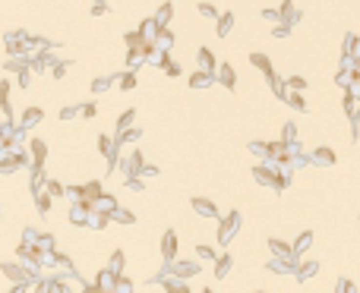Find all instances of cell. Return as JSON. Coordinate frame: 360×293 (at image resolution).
Returning a JSON list of instances; mask_svg holds the SVG:
<instances>
[{
  "label": "cell",
  "instance_id": "6",
  "mask_svg": "<svg viewBox=\"0 0 360 293\" xmlns=\"http://www.w3.org/2000/svg\"><path fill=\"white\" fill-rule=\"evenodd\" d=\"M253 177H256L259 183H275V174H272L269 167H262V164H256V167H253Z\"/></svg>",
  "mask_w": 360,
  "mask_h": 293
},
{
  "label": "cell",
  "instance_id": "8",
  "mask_svg": "<svg viewBox=\"0 0 360 293\" xmlns=\"http://www.w3.org/2000/svg\"><path fill=\"white\" fill-rule=\"evenodd\" d=\"M228 268H231V258H228V256H221V258H218V265H215V275H218V277H224V275H228Z\"/></svg>",
  "mask_w": 360,
  "mask_h": 293
},
{
  "label": "cell",
  "instance_id": "14",
  "mask_svg": "<svg viewBox=\"0 0 360 293\" xmlns=\"http://www.w3.org/2000/svg\"><path fill=\"white\" fill-rule=\"evenodd\" d=\"M111 262H114L111 268H114V271H120V268H123V252H114V256H111Z\"/></svg>",
  "mask_w": 360,
  "mask_h": 293
},
{
  "label": "cell",
  "instance_id": "12",
  "mask_svg": "<svg viewBox=\"0 0 360 293\" xmlns=\"http://www.w3.org/2000/svg\"><path fill=\"white\" fill-rule=\"evenodd\" d=\"M38 117H41V110H38V108H29V110H25V123H35Z\"/></svg>",
  "mask_w": 360,
  "mask_h": 293
},
{
  "label": "cell",
  "instance_id": "19",
  "mask_svg": "<svg viewBox=\"0 0 360 293\" xmlns=\"http://www.w3.org/2000/svg\"><path fill=\"white\" fill-rule=\"evenodd\" d=\"M256 293H259V290H256Z\"/></svg>",
  "mask_w": 360,
  "mask_h": 293
},
{
  "label": "cell",
  "instance_id": "1",
  "mask_svg": "<svg viewBox=\"0 0 360 293\" xmlns=\"http://www.w3.org/2000/svg\"><path fill=\"white\" fill-rule=\"evenodd\" d=\"M240 227V215L237 211H231L228 218H224V224H221V230H218V243H228V237L234 234V230Z\"/></svg>",
  "mask_w": 360,
  "mask_h": 293
},
{
  "label": "cell",
  "instance_id": "9",
  "mask_svg": "<svg viewBox=\"0 0 360 293\" xmlns=\"http://www.w3.org/2000/svg\"><path fill=\"white\" fill-rule=\"evenodd\" d=\"M310 239H313V234H310V230H306V234H300V237H297V243H294V246H291V249H294V252H300V249H306V243H310Z\"/></svg>",
  "mask_w": 360,
  "mask_h": 293
},
{
  "label": "cell",
  "instance_id": "16",
  "mask_svg": "<svg viewBox=\"0 0 360 293\" xmlns=\"http://www.w3.org/2000/svg\"><path fill=\"white\" fill-rule=\"evenodd\" d=\"M38 208L48 211V208H51V199H48V196H38Z\"/></svg>",
  "mask_w": 360,
  "mask_h": 293
},
{
  "label": "cell",
  "instance_id": "5",
  "mask_svg": "<svg viewBox=\"0 0 360 293\" xmlns=\"http://www.w3.org/2000/svg\"><path fill=\"white\" fill-rule=\"evenodd\" d=\"M313 161H319V164H335V151H332V148H316V151H313Z\"/></svg>",
  "mask_w": 360,
  "mask_h": 293
},
{
  "label": "cell",
  "instance_id": "4",
  "mask_svg": "<svg viewBox=\"0 0 360 293\" xmlns=\"http://www.w3.org/2000/svg\"><path fill=\"white\" fill-rule=\"evenodd\" d=\"M269 249L275 252L278 258H284V262H288V258L294 256V249H291V243H281V239H269Z\"/></svg>",
  "mask_w": 360,
  "mask_h": 293
},
{
  "label": "cell",
  "instance_id": "7",
  "mask_svg": "<svg viewBox=\"0 0 360 293\" xmlns=\"http://www.w3.org/2000/svg\"><path fill=\"white\" fill-rule=\"evenodd\" d=\"M164 287H168V293H190L183 281H164Z\"/></svg>",
  "mask_w": 360,
  "mask_h": 293
},
{
  "label": "cell",
  "instance_id": "10",
  "mask_svg": "<svg viewBox=\"0 0 360 293\" xmlns=\"http://www.w3.org/2000/svg\"><path fill=\"white\" fill-rule=\"evenodd\" d=\"M196 256H199V258H215V249H212V246H199Z\"/></svg>",
  "mask_w": 360,
  "mask_h": 293
},
{
  "label": "cell",
  "instance_id": "15",
  "mask_svg": "<svg viewBox=\"0 0 360 293\" xmlns=\"http://www.w3.org/2000/svg\"><path fill=\"white\" fill-rule=\"evenodd\" d=\"M253 63H256V66H259V70H265V73H269V60H265V57H259V54H253Z\"/></svg>",
  "mask_w": 360,
  "mask_h": 293
},
{
  "label": "cell",
  "instance_id": "13",
  "mask_svg": "<svg viewBox=\"0 0 360 293\" xmlns=\"http://www.w3.org/2000/svg\"><path fill=\"white\" fill-rule=\"evenodd\" d=\"M44 189H48V192H51V196H60V192H63V186H60V183H57V180H51V183H48V186H44Z\"/></svg>",
  "mask_w": 360,
  "mask_h": 293
},
{
  "label": "cell",
  "instance_id": "11",
  "mask_svg": "<svg viewBox=\"0 0 360 293\" xmlns=\"http://www.w3.org/2000/svg\"><path fill=\"white\" fill-rule=\"evenodd\" d=\"M316 268H319L316 262H303V268H300V277H306V275H316Z\"/></svg>",
  "mask_w": 360,
  "mask_h": 293
},
{
  "label": "cell",
  "instance_id": "3",
  "mask_svg": "<svg viewBox=\"0 0 360 293\" xmlns=\"http://www.w3.org/2000/svg\"><path fill=\"white\" fill-rule=\"evenodd\" d=\"M193 208H196L202 218H218V208H215V202H209V199H193Z\"/></svg>",
  "mask_w": 360,
  "mask_h": 293
},
{
  "label": "cell",
  "instance_id": "17",
  "mask_svg": "<svg viewBox=\"0 0 360 293\" xmlns=\"http://www.w3.org/2000/svg\"><path fill=\"white\" fill-rule=\"evenodd\" d=\"M117 221H123V224H130V221H133V215H130V211H117Z\"/></svg>",
  "mask_w": 360,
  "mask_h": 293
},
{
  "label": "cell",
  "instance_id": "18",
  "mask_svg": "<svg viewBox=\"0 0 360 293\" xmlns=\"http://www.w3.org/2000/svg\"><path fill=\"white\" fill-rule=\"evenodd\" d=\"M202 293H212V290H202Z\"/></svg>",
  "mask_w": 360,
  "mask_h": 293
},
{
  "label": "cell",
  "instance_id": "2",
  "mask_svg": "<svg viewBox=\"0 0 360 293\" xmlns=\"http://www.w3.org/2000/svg\"><path fill=\"white\" fill-rule=\"evenodd\" d=\"M161 256L168 258V262L177 256V234H174V230H168V234H164V239H161Z\"/></svg>",
  "mask_w": 360,
  "mask_h": 293
}]
</instances>
